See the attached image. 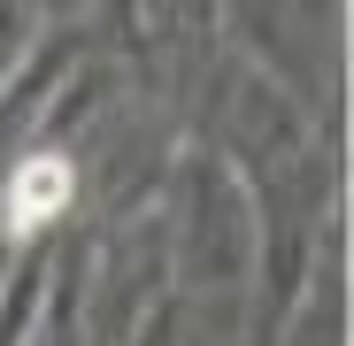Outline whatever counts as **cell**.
I'll return each instance as SVG.
<instances>
[{
  "label": "cell",
  "mask_w": 354,
  "mask_h": 346,
  "mask_svg": "<svg viewBox=\"0 0 354 346\" xmlns=\"http://www.w3.org/2000/svg\"><path fill=\"white\" fill-rule=\"evenodd\" d=\"M70 193H77L70 154H31V162H16L8 193H0V231H8V239H31V231H46L54 215L70 208Z\"/></svg>",
  "instance_id": "6da1fadb"
}]
</instances>
